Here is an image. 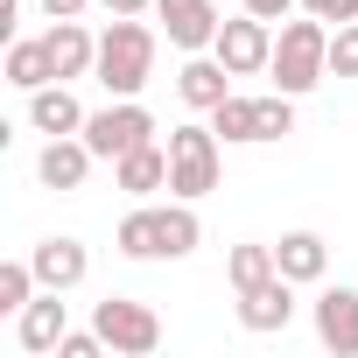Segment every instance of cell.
<instances>
[{
  "instance_id": "cell-30",
  "label": "cell",
  "mask_w": 358,
  "mask_h": 358,
  "mask_svg": "<svg viewBox=\"0 0 358 358\" xmlns=\"http://www.w3.org/2000/svg\"><path fill=\"white\" fill-rule=\"evenodd\" d=\"M99 8H106V15H148L155 0H99Z\"/></svg>"
},
{
  "instance_id": "cell-9",
  "label": "cell",
  "mask_w": 358,
  "mask_h": 358,
  "mask_svg": "<svg viewBox=\"0 0 358 358\" xmlns=\"http://www.w3.org/2000/svg\"><path fill=\"white\" fill-rule=\"evenodd\" d=\"M288 316H295V281L288 274H274V281H260V288H246L239 295V323L246 330H288Z\"/></svg>"
},
{
  "instance_id": "cell-5",
  "label": "cell",
  "mask_w": 358,
  "mask_h": 358,
  "mask_svg": "<svg viewBox=\"0 0 358 358\" xmlns=\"http://www.w3.org/2000/svg\"><path fill=\"white\" fill-rule=\"evenodd\" d=\"M85 141H92V155H99V162H120V155H134V148H148V141H155V113H148L141 99H113L106 113H92V120H85Z\"/></svg>"
},
{
  "instance_id": "cell-29",
  "label": "cell",
  "mask_w": 358,
  "mask_h": 358,
  "mask_svg": "<svg viewBox=\"0 0 358 358\" xmlns=\"http://www.w3.org/2000/svg\"><path fill=\"white\" fill-rule=\"evenodd\" d=\"M85 8H92V0H43V15H50V22H78Z\"/></svg>"
},
{
  "instance_id": "cell-3",
  "label": "cell",
  "mask_w": 358,
  "mask_h": 358,
  "mask_svg": "<svg viewBox=\"0 0 358 358\" xmlns=\"http://www.w3.org/2000/svg\"><path fill=\"white\" fill-rule=\"evenodd\" d=\"M169 190L190 204L218 190V127H176L169 134Z\"/></svg>"
},
{
  "instance_id": "cell-27",
  "label": "cell",
  "mask_w": 358,
  "mask_h": 358,
  "mask_svg": "<svg viewBox=\"0 0 358 358\" xmlns=\"http://www.w3.org/2000/svg\"><path fill=\"white\" fill-rule=\"evenodd\" d=\"M302 15H316V22H358V0H302Z\"/></svg>"
},
{
  "instance_id": "cell-12",
  "label": "cell",
  "mask_w": 358,
  "mask_h": 358,
  "mask_svg": "<svg viewBox=\"0 0 358 358\" xmlns=\"http://www.w3.org/2000/svg\"><path fill=\"white\" fill-rule=\"evenodd\" d=\"M43 50H50V71H57V78H85V71L99 64V36H92L85 22H57V29L43 36Z\"/></svg>"
},
{
  "instance_id": "cell-24",
  "label": "cell",
  "mask_w": 358,
  "mask_h": 358,
  "mask_svg": "<svg viewBox=\"0 0 358 358\" xmlns=\"http://www.w3.org/2000/svg\"><path fill=\"white\" fill-rule=\"evenodd\" d=\"M281 134H295V99L274 85V92L260 99V141H281Z\"/></svg>"
},
{
  "instance_id": "cell-11",
  "label": "cell",
  "mask_w": 358,
  "mask_h": 358,
  "mask_svg": "<svg viewBox=\"0 0 358 358\" xmlns=\"http://www.w3.org/2000/svg\"><path fill=\"white\" fill-rule=\"evenodd\" d=\"M316 337H323L337 358L358 351V295H351V288H323V295H316Z\"/></svg>"
},
{
  "instance_id": "cell-16",
  "label": "cell",
  "mask_w": 358,
  "mask_h": 358,
  "mask_svg": "<svg viewBox=\"0 0 358 358\" xmlns=\"http://www.w3.org/2000/svg\"><path fill=\"white\" fill-rule=\"evenodd\" d=\"M197 239H204V225H197V204H190V197L155 204V246H162V260H183V253H197Z\"/></svg>"
},
{
  "instance_id": "cell-1",
  "label": "cell",
  "mask_w": 358,
  "mask_h": 358,
  "mask_svg": "<svg viewBox=\"0 0 358 358\" xmlns=\"http://www.w3.org/2000/svg\"><path fill=\"white\" fill-rule=\"evenodd\" d=\"M92 78H99L113 99H141V85L155 78V29H148L141 15H113V29L99 36Z\"/></svg>"
},
{
  "instance_id": "cell-15",
  "label": "cell",
  "mask_w": 358,
  "mask_h": 358,
  "mask_svg": "<svg viewBox=\"0 0 358 358\" xmlns=\"http://www.w3.org/2000/svg\"><path fill=\"white\" fill-rule=\"evenodd\" d=\"M29 267H36V281H43V288H57V295H64V288H78V281H85V267H92V260H85V246H78V239H43V246L29 253Z\"/></svg>"
},
{
  "instance_id": "cell-10",
  "label": "cell",
  "mask_w": 358,
  "mask_h": 358,
  "mask_svg": "<svg viewBox=\"0 0 358 358\" xmlns=\"http://www.w3.org/2000/svg\"><path fill=\"white\" fill-rule=\"evenodd\" d=\"M176 92H183L190 113H218V106L232 99V71H225L218 57H190L183 71H176Z\"/></svg>"
},
{
  "instance_id": "cell-18",
  "label": "cell",
  "mask_w": 358,
  "mask_h": 358,
  "mask_svg": "<svg viewBox=\"0 0 358 358\" xmlns=\"http://www.w3.org/2000/svg\"><path fill=\"white\" fill-rule=\"evenodd\" d=\"M274 267L302 288V281H323V267H330V246L316 239V232H288L281 246H274Z\"/></svg>"
},
{
  "instance_id": "cell-26",
  "label": "cell",
  "mask_w": 358,
  "mask_h": 358,
  "mask_svg": "<svg viewBox=\"0 0 358 358\" xmlns=\"http://www.w3.org/2000/svg\"><path fill=\"white\" fill-rule=\"evenodd\" d=\"M113 344L99 337V330H64V344H57V358H106Z\"/></svg>"
},
{
  "instance_id": "cell-21",
  "label": "cell",
  "mask_w": 358,
  "mask_h": 358,
  "mask_svg": "<svg viewBox=\"0 0 358 358\" xmlns=\"http://www.w3.org/2000/svg\"><path fill=\"white\" fill-rule=\"evenodd\" d=\"M225 274H232V288L246 295V288H260V281H274L281 267H274V246H232V260H225Z\"/></svg>"
},
{
  "instance_id": "cell-20",
  "label": "cell",
  "mask_w": 358,
  "mask_h": 358,
  "mask_svg": "<svg viewBox=\"0 0 358 358\" xmlns=\"http://www.w3.org/2000/svg\"><path fill=\"white\" fill-rule=\"evenodd\" d=\"M113 239H120V253H127V260H162V246H155V204H141V211H127Z\"/></svg>"
},
{
  "instance_id": "cell-4",
  "label": "cell",
  "mask_w": 358,
  "mask_h": 358,
  "mask_svg": "<svg viewBox=\"0 0 358 358\" xmlns=\"http://www.w3.org/2000/svg\"><path fill=\"white\" fill-rule=\"evenodd\" d=\"M92 330H99L120 358H148V351L162 344V316H155L148 302H134V295H106V302L92 309Z\"/></svg>"
},
{
  "instance_id": "cell-2",
  "label": "cell",
  "mask_w": 358,
  "mask_h": 358,
  "mask_svg": "<svg viewBox=\"0 0 358 358\" xmlns=\"http://www.w3.org/2000/svg\"><path fill=\"white\" fill-rule=\"evenodd\" d=\"M274 85L288 92V99H302V92H316L323 78H330V22H316V15H302V22H288L281 36H274Z\"/></svg>"
},
{
  "instance_id": "cell-28",
  "label": "cell",
  "mask_w": 358,
  "mask_h": 358,
  "mask_svg": "<svg viewBox=\"0 0 358 358\" xmlns=\"http://www.w3.org/2000/svg\"><path fill=\"white\" fill-rule=\"evenodd\" d=\"M239 8H246V15H260V22H281L288 8H302V0H239Z\"/></svg>"
},
{
  "instance_id": "cell-25",
  "label": "cell",
  "mask_w": 358,
  "mask_h": 358,
  "mask_svg": "<svg viewBox=\"0 0 358 358\" xmlns=\"http://www.w3.org/2000/svg\"><path fill=\"white\" fill-rule=\"evenodd\" d=\"M330 78H358V22L330 29Z\"/></svg>"
},
{
  "instance_id": "cell-6",
  "label": "cell",
  "mask_w": 358,
  "mask_h": 358,
  "mask_svg": "<svg viewBox=\"0 0 358 358\" xmlns=\"http://www.w3.org/2000/svg\"><path fill=\"white\" fill-rule=\"evenodd\" d=\"M211 57H218L232 78H253V71H267V64H274V36H267V22H260V15H239V22H225V29H218Z\"/></svg>"
},
{
  "instance_id": "cell-17",
  "label": "cell",
  "mask_w": 358,
  "mask_h": 358,
  "mask_svg": "<svg viewBox=\"0 0 358 358\" xmlns=\"http://www.w3.org/2000/svg\"><path fill=\"white\" fill-rule=\"evenodd\" d=\"M113 183L127 190V197H155V190H169V148H134V155H120L113 162Z\"/></svg>"
},
{
  "instance_id": "cell-8",
  "label": "cell",
  "mask_w": 358,
  "mask_h": 358,
  "mask_svg": "<svg viewBox=\"0 0 358 358\" xmlns=\"http://www.w3.org/2000/svg\"><path fill=\"white\" fill-rule=\"evenodd\" d=\"M92 162H99V155H92V141H85V134H50V148L36 155V176H43L50 190H78Z\"/></svg>"
},
{
  "instance_id": "cell-13",
  "label": "cell",
  "mask_w": 358,
  "mask_h": 358,
  "mask_svg": "<svg viewBox=\"0 0 358 358\" xmlns=\"http://www.w3.org/2000/svg\"><path fill=\"white\" fill-rule=\"evenodd\" d=\"M85 106L71 99V85L57 78V85H43V92H29V127L36 134H85Z\"/></svg>"
},
{
  "instance_id": "cell-22",
  "label": "cell",
  "mask_w": 358,
  "mask_h": 358,
  "mask_svg": "<svg viewBox=\"0 0 358 358\" xmlns=\"http://www.w3.org/2000/svg\"><path fill=\"white\" fill-rule=\"evenodd\" d=\"M211 127H218L225 141H260V99H239V92H232V99L211 113Z\"/></svg>"
},
{
  "instance_id": "cell-23",
  "label": "cell",
  "mask_w": 358,
  "mask_h": 358,
  "mask_svg": "<svg viewBox=\"0 0 358 358\" xmlns=\"http://www.w3.org/2000/svg\"><path fill=\"white\" fill-rule=\"evenodd\" d=\"M36 288H43V281H36L29 260H8V267H0V309H15V316H22V309L36 302Z\"/></svg>"
},
{
  "instance_id": "cell-14",
  "label": "cell",
  "mask_w": 358,
  "mask_h": 358,
  "mask_svg": "<svg viewBox=\"0 0 358 358\" xmlns=\"http://www.w3.org/2000/svg\"><path fill=\"white\" fill-rule=\"evenodd\" d=\"M64 330H71V309L57 302V288H43V295L22 309V323H15L22 351H57V344H64Z\"/></svg>"
},
{
  "instance_id": "cell-7",
  "label": "cell",
  "mask_w": 358,
  "mask_h": 358,
  "mask_svg": "<svg viewBox=\"0 0 358 358\" xmlns=\"http://www.w3.org/2000/svg\"><path fill=\"white\" fill-rule=\"evenodd\" d=\"M155 15H162V29H169L176 50H211L218 29H225L211 0H155Z\"/></svg>"
},
{
  "instance_id": "cell-19",
  "label": "cell",
  "mask_w": 358,
  "mask_h": 358,
  "mask_svg": "<svg viewBox=\"0 0 358 358\" xmlns=\"http://www.w3.org/2000/svg\"><path fill=\"white\" fill-rule=\"evenodd\" d=\"M8 85H15V92H43V85H57L50 50H43V43H8Z\"/></svg>"
}]
</instances>
